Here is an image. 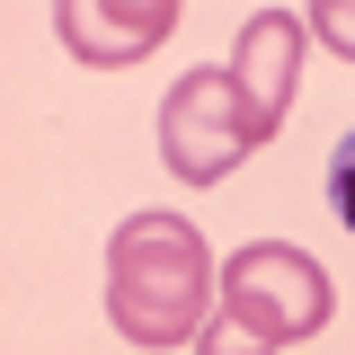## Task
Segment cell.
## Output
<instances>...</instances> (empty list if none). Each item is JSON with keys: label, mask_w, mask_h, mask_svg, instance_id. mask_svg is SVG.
Returning a JSON list of instances; mask_svg holds the SVG:
<instances>
[{"label": "cell", "mask_w": 355, "mask_h": 355, "mask_svg": "<svg viewBox=\"0 0 355 355\" xmlns=\"http://www.w3.org/2000/svg\"><path fill=\"white\" fill-rule=\"evenodd\" d=\"M302 36L320 44V53L355 62V0H311V9H302Z\"/></svg>", "instance_id": "obj_6"}, {"label": "cell", "mask_w": 355, "mask_h": 355, "mask_svg": "<svg viewBox=\"0 0 355 355\" xmlns=\"http://www.w3.org/2000/svg\"><path fill=\"white\" fill-rule=\"evenodd\" d=\"M214 311V249L187 214H125L107 240V320L142 355H169Z\"/></svg>", "instance_id": "obj_1"}, {"label": "cell", "mask_w": 355, "mask_h": 355, "mask_svg": "<svg viewBox=\"0 0 355 355\" xmlns=\"http://www.w3.org/2000/svg\"><path fill=\"white\" fill-rule=\"evenodd\" d=\"M214 311H231L266 347H311L338 320V275L293 240H249L214 266Z\"/></svg>", "instance_id": "obj_2"}, {"label": "cell", "mask_w": 355, "mask_h": 355, "mask_svg": "<svg viewBox=\"0 0 355 355\" xmlns=\"http://www.w3.org/2000/svg\"><path fill=\"white\" fill-rule=\"evenodd\" d=\"M178 27V0H53V36L89 71H125Z\"/></svg>", "instance_id": "obj_5"}, {"label": "cell", "mask_w": 355, "mask_h": 355, "mask_svg": "<svg viewBox=\"0 0 355 355\" xmlns=\"http://www.w3.org/2000/svg\"><path fill=\"white\" fill-rule=\"evenodd\" d=\"M187 355H275V347H266V338H249L231 311H205V329L187 338Z\"/></svg>", "instance_id": "obj_7"}, {"label": "cell", "mask_w": 355, "mask_h": 355, "mask_svg": "<svg viewBox=\"0 0 355 355\" xmlns=\"http://www.w3.org/2000/svg\"><path fill=\"white\" fill-rule=\"evenodd\" d=\"M302 9H258L249 27H240V44H231V89H240V116H249V142H275V125L293 116V89H302Z\"/></svg>", "instance_id": "obj_4"}, {"label": "cell", "mask_w": 355, "mask_h": 355, "mask_svg": "<svg viewBox=\"0 0 355 355\" xmlns=\"http://www.w3.org/2000/svg\"><path fill=\"white\" fill-rule=\"evenodd\" d=\"M258 142H249V116H240V89L222 62H196L178 71L169 98H160V160H169L178 187H222Z\"/></svg>", "instance_id": "obj_3"}, {"label": "cell", "mask_w": 355, "mask_h": 355, "mask_svg": "<svg viewBox=\"0 0 355 355\" xmlns=\"http://www.w3.org/2000/svg\"><path fill=\"white\" fill-rule=\"evenodd\" d=\"M329 205H338V222L355 231V125H347V142L329 151Z\"/></svg>", "instance_id": "obj_8"}]
</instances>
